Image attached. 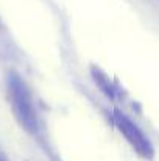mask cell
I'll list each match as a JSON object with an SVG mask.
<instances>
[{
    "instance_id": "cell-1",
    "label": "cell",
    "mask_w": 159,
    "mask_h": 161,
    "mask_svg": "<svg viewBox=\"0 0 159 161\" xmlns=\"http://www.w3.org/2000/svg\"><path fill=\"white\" fill-rule=\"evenodd\" d=\"M6 97L20 128L28 135H36L39 130V120L33 96L25 80L16 72H9L6 77Z\"/></svg>"
},
{
    "instance_id": "cell-2",
    "label": "cell",
    "mask_w": 159,
    "mask_h": 161,
    "mask_svg": "<svg viewBox=\"0 0 159 161\" xmlns=\"http://www.w3.org/2000/svg\"><path fill=\"white\" fill-rule=\"evenodd\" d=\"M111 120H112V125L115 127V130L123 136V139L128 142V146L140 158L151 160L155 157V147H153L151 141L148 139V136L125 113H122L119 109H114L112 114H111Z\"/></svg>"
},
{
    "instance_id": "cell-3",
    "label": "cell",
    "mask_w": 159,
    "mask_h": 161,
    "mask_svg": "<svg viewBox=\"0 0 159 161\" xmlns=\"http://www.w3.org/2000/svg\"><path fill=\"white\" fill-rule=\"evenodd\" d=\"M91 74H92V78H94L95 85L98 86V89L105 94L108 99H112L114 100L117 97V94H119V89L115 88V85L112 83V80L106 75L100 67H95V66L91 67Z\"/></svg>"
},
{
    "instance_id": "cell-4",
    "label": "cell",
    "mask_w": 159,
    "mask_h": 161,
    "mask_svg": "<svg viewBox=\"0 0 159 161\" xmlns=\"http://www.w3.org/2000/svg\"><path fill=\"white\" fill-rule=\"evenodd\" d=\"M0 161H8V158H6V155L0 150Z\"/></svg>"
}]
</instances>
